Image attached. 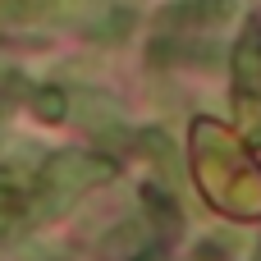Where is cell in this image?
I'll return each mask as SVG.
<instances>
[{
	"instance_id": "1",
	"label": "cell",
	"mask_w": 261,
	"mask_h": 261,
	"mask_svg": "<svg viewBox=\"0 0 261 261\" xmlns=\"http://www.w3.org/2000/svg\"><path fill=\"white\" fill-rule=\"evenodd\" d=\"M115 179V161L92 156V151H60L41 165V211H64L78 193Z\"/></svg>"
},
{
	"instance_id": "3",
	"label": "cell",
	"mask_w": 261,
	"mask_h": 261,
	"mask_svg": "<svg viewBox=\"0 0 261 261\" xmlns=\"http://www.w3.org/2000/svg\"><path fill=\"white\" fill-rule=\"evenodd\" d=\"M78 119L87 124V128H96V133H115L124 119H119V106L106 96V92H83L78 96Z\"/></svg>"
},
{
	"instance_id": "6",
	"label": "cell",
	"mask_w": 261,
	"mask_h": 261,
	"mask_svg": "<svg viewBox=\"0 0 261 261\" xmlns=\"http://www.w3.org/2000/svg\"><path fill=\"white\" fill-rule=\"evenodd\" d=\"M18 216H23V197L0 184V234H9V229L18 225Z\"/></svg>"
},
{
	"instance_id": "4",
	"label": "cell",
	"mask_w": 261,
	"mask_h": 261,
	"mask_svg": "<svg viewBox=\"0 0 261 261\" xmlns=\"http://www.w3.org/2000/svg\"><path fill=\"white\" fill-rule=\"evenodd\" d=\"M128 28H133L128 9H101L96 18H87V32L96 41H119V37H128Z\"/></svg>"
},
{
	"instance_id": "2",
	"label": "cell",
	"mask_w": 261,
	"mask_h": 261,
	"mask_svg": "<svg viewBox=\"0 0 261 261\" xmlns=\"http://www.w3.org/2000/svg\"><path fill=\"white\" fill-rule=\"evenodd\" d=\"M96 0H0V23H73V18H92Z\"/></svg>"
},
{
	"instance_id": "5",
	"label": "cell",
	"mask_w": 261,
	"mask_h": 261,
	"mask_svg": "<svg viewBox=\"0 0 261 261\" xmlns=\"http://www.w3.org/2000/svg\"><path fill=\"white\" fill-rule=\"evenodd\" d=\"M32 110H37L41 119H64V115H69V101H64V92H55V87H41V92L32 96Z\"/></svg>"
}]
</instances>
